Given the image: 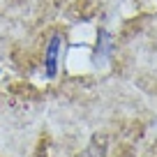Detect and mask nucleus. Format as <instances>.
<instances>
[{"mask_svg": "<svg viewBox=\"0 0 157 157\" xmlns=\"http://www.w3.org/2000/svg\"><path fill=\"white\" fill-rule=\"evenodd\" d=\"M60 49H63V37L56 33V35H51L49 46H46V53H44V72H46L49 78H56V74H58Z\"/></svg>", "mask_w": 157, "mask_h": 157, "instance_id": "nucleus-1", "label": "nucleus"}, {"mask_svg": "<svg viewBox=\"0 0 157 157\" xmlns=\"http://www.w3.org/2000/svg\"><path fill=\"white\" fill-rule=\"evenodd\" d=\"M0 74H2V69H0Z\"/></svg>", "mask_w": 157, "mask_h": 157, "instance_id": "nucleus-2", "label": "nucleus"}]
</instances>
